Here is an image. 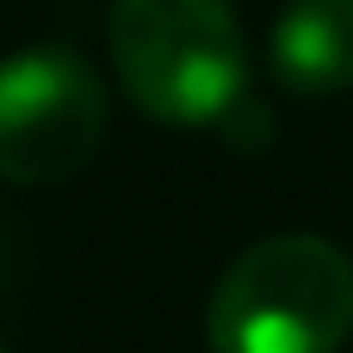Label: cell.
I'll return each instance as SVG.
<instances>
[{"label": "cell", "mask_w": 353, "mask_h": 353, "mask_svg": "<svg viewBox=\"0 0 353 353\" xmlns=\"http://www.w3.org/2000/svg\"><path fill=\"white\" fill-rule=\"evenodd\" d=\"M217 353H335L353 335V261L323 236H267L211 292Z\"/></svg>", "instance_id": "cell-1"}, {"label": "cell", "mask_w": 353, "mask_h": 353, "mask_svg": "<svg viewBox=\"0 0 353 353\" xmlns=\"http://www.w3.org/2000/svg\"><path fill=\"white\" fill-rule=\"evenodd\" d=\"M112 56L130 99L168 124H223L248 93L230 0H112Z\"/></svg>", "instance_id": "cell-2"}, {"label": "cell", "mask_w": 353, "mask_h": 353, "mask_svg": "<svg viewBox=\"0 0 353 353\" xmlns=\"http://www.w3.org/2000/svg\"><path fill=\"white\" fill-rule=\"evenodd\" d=\"M105 137L99 74L74 50H19L0 62V180L56 186Z\"/></svg>", "instance_id": "cell-3"}, {"label": "cell", "mask_w": 353, "mask_h": 353, "mask_svg": "<svg viewBox=\"0 0 353 353\" xmlns=\"http://www.w3.org/2000/svg\"><path fill=\"white\" fill-rule=\"evenodd\" d=\"M273 68L298 93L353 87V0H285L273 19Z\"/></svg>", "instance_id": "cell-4"}]
</instances>
